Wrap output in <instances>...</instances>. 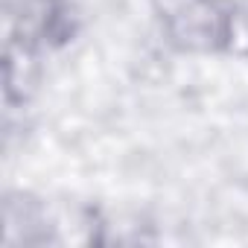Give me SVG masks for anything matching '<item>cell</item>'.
<instances>
[{
	"label": "cell",
	"mask_w": 248,
	"mask_h": 248,
	"mask_svg": "<svg viewBox=\"0 0 248 248\" xmlns=\"http://www.w3.org/2000/svg\"><path fill=\"white\" fill-rule=\"evenodd\" d=\"M152 9L172 47L184 53H219L233 38L228 0H152Z\"/></svg>",
	"instance_id": "1"
}]
</instances>
